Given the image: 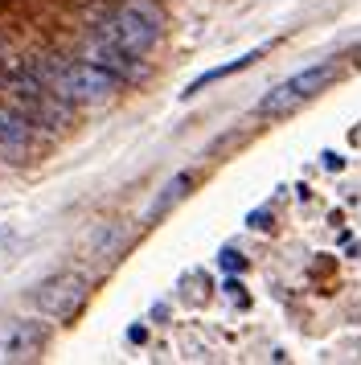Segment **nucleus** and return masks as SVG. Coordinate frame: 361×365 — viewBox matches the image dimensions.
<instances>
[{
  "label": "nucleus",
  "mask_w": 361,
  "mask_h": 365,
  "mask_svg": "<svg viewBox=\"0 0 361 365\" xmlns=\"http://www.w3.org/2000/svg\"><path fill=\"white\" fill-rule=\"evenodd\" d=\"M33 70L70 111L74 107H98V103H107L119 91V83L111 74L98 70L95 62H86V58H78V62H37Z\"/></svg>",
  "instance_id": "f257e3e1"
},
{
  "label": "nucleus",
  "mask_w": 361,
  "mask_h": 365,
  "mask_svg": "<svg viewBox=\"0 0 361 365\" xmlns=\"http://www.w3.org/2000/svg\"><path fill=\"white\" fill-rule=\"evenodd\" d=\"M98 34L119 41L136 58H148L164 34V9L156 0H119L115 13H107V21L98 25Z\"/></svg>",
  "instance_id": "f03ea898"
},
{
  "label": "nucleus",
  "mask_w": 361,
  "mask_h": 365,
  "mask_svg": "<svg viewBox=\"0 0 361 365\" xmlns=\"http://www.w3.org/2000/svg\"><path fill=\"white\" fill-rule=\"evenodd\" d=\"M332 78H337V62H316V66L300 70V74H292V78H283L279 86H271V91L255 103V115L259 119L292 115L295 107H304L308 99H316Z\"/></svg>",
  "instance_id": "7ed1b4c3"
},
{
  "label": "nucleus",
  "mask_w": 361,
  "mask_h": 365,
  "mask_svg": "<svg viewBox=\"0 0 361 365\" xmlns=\"http://www.w3.org/2000/svg\"><path fill=\"white\" fill-rule=\"evenodd\" d=\"M82 299H86V275L82 271H58L46 283H37L33 308L49 316V320H66V316H74L82 308Z\"/></svg>",
  "instance_id": "20e7f679"
},
{
  "label": "nucleus",
  "mask_w": 361,
  "mask_h": 365,
  "mask_svg": "<svg viewBox=\"0 0 361 365\" xmlns=\"http://www.w3.org/2000/svg\"><path fill=\"white\" fill-rule=\"evenodd\" d=\"M82 58L86 62H95L98 70H107L115 83H136V78H144V58H136V53H128L119 41H111L107 34H91V41H86V50H82Z\"/></svg>",
  "instance_id": "39448f33"
},
{
  "label": "nucleus",
  "mask_w": 361,
  "mask_h": 365,
  "mask_svg": "<svg viewBox=\"0 0 361 365\" xmlns=\"http://www.w3.org/2000/svg\"><path fill=\"white\" fill-rule=\"evenodd\" d=\"M49 332L33 316H13L0 324V361H33L46 349Z\"/></svg>",
  "instance_id": "423d86ee"
},
{
  "label": "nucleus",
  "mask_w": 361,
  "mask_h": 365,
  "mask_svg": "<svg viewBox=\"0 0 361 365\" xmlns=\"http://www.w3.org/2000/svg\"><path fill=\"white\" fill-rule=\"evenodd\" d=\"M29 148H33V123L16 107L0 103V152L21 156V152H29Z\"/></svg>",
  "instance_id": "0eeeda50"
},
{
  "label": "nucleus",
  "mask_w": 361,
  "mask_h": 365,
  "mask_svg": "<svg viewBox=\"0 0 361 365\" xmlns=\"http://www.w3.org/2000/svg\"><path fill=\"white\" fill-rule=\"evenodd\" d=\"M189 185H193V173H177V177H168V181H164V189L156 193V201L144 210V222H161V217L168 214V210L185 197V193H189Z\"/></svg>",
  "instance_id": "6e6552de"
},
{
  "label": "nucleus",
  "mask_w": 361,
  "mask_h": 365,
  "mask_svg": "<svg viewBox=\"0 0 361 365\" xmlns=\"http://www.w3.org/2000/svg\"><path fill=\"white\" fill-rule=\"evenodd\" d=\"M263 53H267V46H259V50H250V53H243V58H234V62H226V66H213V70H205L201 78H193V83L185 86V99L189 95H197V91H205L210 83H222V78H230V74H238V70H246V66H255Z\"/></svg>",
  "instance_id": "1a4fd4ad"
},
{
  "label": "nucleus",
  "mask_w": 361,
  "mask_h": 365,
  "mask_svg": "<svg viewBox=\"0 0 361 365\" xmlns=\"http://www.w3.org/2000/svg\"><path fill=\"white\" fill-rule=\"evenodd\" d=\"M9 242H13V230H9V226H0V250L9 247Z\"/></svg>",
  "instance_id": "9d476101"
}]
</instances>
